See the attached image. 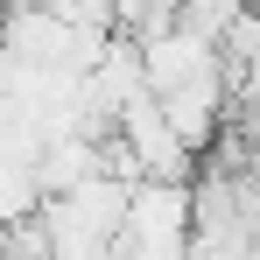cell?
<instances>
[{
    "instance_id": "6da1fadb",
    "label": "cell",
    "mask_w": 260,
    "mask_h": 260,
    "mask_svg": "<svg viewBox=\"0 0 260 260\" xmlns=\"http://www.w3.org/2000/svg\"><path fill=\"white\" fill-rule=\"evenodd\" d=\"M162 106V127H169V141L197 162L204 148L218 141V127H225V78L218 71H204V78H190V85H176L155 99Z\"/></svg>"
},
{
    "instance_id": "3957f363",
    "label": "cell",
    "mask_w": 260,
    "mask_h": 260,
    "mask_svg": "<svg viewBox=\"0 0 260 260\" xmlns=\"http://www.w3.org/2000/svg\"><path fill=\"white\" fill-rule=\"evenodd\" d=\"M239 21V7L232 0H190V7H176V36H190V43L218 49V36Z\"/></svg>"
},
{
    "instance_id": "7a4b0ae2",
    "label": "cell",
    "mask_w": 260,
    "mask_h": 260,
    "mask_svg": "<svg viewBox=\"0 0 260 260\" xmlns=\"http://www.w3.org/2000/svg\"><path fill=\"white\" fill-rule=\"evenodd\" d=\"M36 197H71L78 183H91L99 169V148H85V141H43V155H36Z\"/></svg>"
},
{
    "instance_id": "277c9868",
    "label": "cell",
    "mask_w": 260,
    "mask_h": 260,
    "mask_svg": "<svg viewBox=\"0 0 260 260\" xmlns=\"http://www.w3.org/2000/svg\"><path fill=\"white\" fill-rule=\"evenodd\" d=\"M0 260H49V225H43L36 211L14 218V225L0 232Z\"/></svg>"
}]
</instances>
